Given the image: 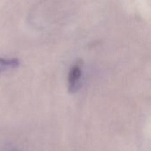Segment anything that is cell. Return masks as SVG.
Returning <instances> with one entry per match:
<instances>
[{
    "mask_svg": "<svg viewBox=\"0 0 151 151\" xmlns=\"http://www.w3.org/2000/svg\"><path fill=\"white\" fill-rule=\"evenodd\" d=\"M82 76V65L81 63L72 66L68 75V89L71 93H75L80 86Z\"/></svg>",
    "mask_w": 151,
    "mask_h": 151,
    "instance_id": "1",
    "label": "cell"
},
{
    "mask_svg": "<svg viewBox=\"0 0 151 151\" xmlns=\"http://www.w3.org/2000/svg\"><path fill=\"white\" fill-rule=\"evenodd\" d=\"M19 65V61L17 58H0V73L13 70Z\"/></svg>",
    "mask_w": 151,
    "mask_h": 151,
    "instance_id": "2",
    "label": "cell"
}]
</instances>
